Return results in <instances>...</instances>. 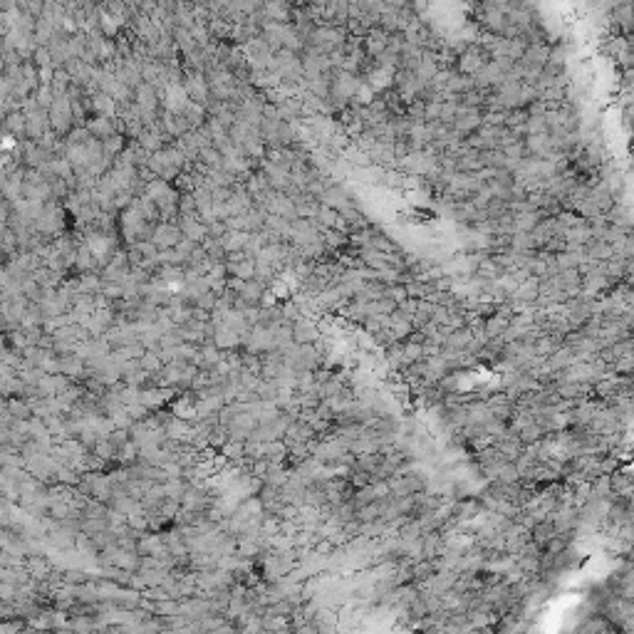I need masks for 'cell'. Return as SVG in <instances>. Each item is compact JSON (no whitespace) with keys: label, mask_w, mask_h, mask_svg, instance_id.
<instances>
[{"label":"cell","mask_w":634,"mask_h":634,"mask_svg":"<svg viewBox=\"0 0 634 634\" xmlns=\"http://www.w3.org/2000/svg\"><path fill=\"white\" fill-rule=\"evenodd\" d=\"M151 241H154V246H159V248H164V250H169V248H176L179 246V241L184 236H181V231H179V225H173V223H162L156 231H151Z\"/></svg>","instance_id":"2"},{"label":"cell","mask_w":634,"mask_h":634,"mask_svg":"<svg viewBox=\"0 0 634 634\" xmlns=\"http://www.w3.org/2000/svg\"><path fill=\"white\" fill-rule=\"evenodd\" d=\"M320 340V332H317V327L310 323V320H305V317H298L293 323V342L295 345H315V342Z\"/></svg>","instance_id":"3"},{"label":"cell","mask_w":634,"mask_h":634,"mask_svg":"<svg viewBox=\"0 0 634 634\" xmlns=\"http://www.w3.org/2000/svg\"><path fill=\"white\" fill-rule=\"evenodd\" d=\"M488 58L490 55L483 45H468V50L459 55V75L473 77L481 67L488 65Z\"/></svg>","instance_id":"1"},{"label":"cell","mask_w":634,"mask_h":634,"mask_svg":"<svg viewBox=\"0 0 634 634\" xmlns=\"http://www.w3.org/2000/svg\"><path fill=\"white\" fill-rule=\"evenodd\" d=\"M221 55L228 58V47H221ZM233 62H236V55H231V60H225V65H233Z\"/></svg>","instance_id":"4"}]
</instances>
